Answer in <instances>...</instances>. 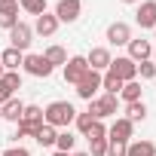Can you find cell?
<instances>
[{"mask_svg": "<svg viewBox=\"0 0 156 156\" xmlns=\"http://www.w3.org/2000/svg\"><path fill=\"white\" fill-rule=\"evenodd\" d=\"M76 119V110H73V104L70 101H52V104H46V110H43V122L46 126H52V129H70V122Z\"/></svg>", "mask_w": 156, "mask_h": 156, "instance_id": "obj_1", "label": "cell"}, {"mask_svg": "<svg viewBox=\"0 0 156 156\" xmlns=\"http://www.w3.org/2000/svg\"><path fill=\"white\" fill-rule=\"evenodd\" d=\"M116 107H119V98L116 95H101V98H92L89 101V113H92V119H107V116H116Z\"/></svg>", "mask_w": 156, "mask_h": 156, "instance_id": "obj_2", "label": "cell"}, {"mask_svg": "<svg viewBox=\"0 0 156 156\" xmlns=\"http://www.w3.org/2000/svg\"><path fill=\"white\" fill-rule=\"evenodd\" d=\"M116 80H122V83H132V80H138V64L129 58V55H116L113 61H110V67H107Z\"/></svg>", "mask_w": 156, "mask_h": 156, "instance_id": "obj_3", "label": "cell"}, {"mask_svg": "<svg viewBox=\"0 0 156 156\" xmlns=\"http://www.w3.org/2000/svg\"><path fill=\"white\" fill-rule=\"evenodd\" d=\"M22 67H25V73H31V76H37V80H46V76H52V64L43 58V55H34V52H25V61H22Z\"/></svg>", "mask_w": 156, "mask_h": 156, "instance_id": "obj_4", "label": "cell"}, {"mask_svg": "<svg viewBox=\"0 0 156 156\" xmlns=\"http://www.w3.org/2000/svg\"><path fill=\"white\" fill-rule=\"evenodd\" d=\"M80 12H83V0H58V3H55V19H58V25H61V22H64V25L76 22Z\"/></svg>", "mask_w": 156, "mask_h": 156, "instance_id": "obj_5", "label": "cell"}, {"mask_svg": "<svg viewBox=\"0 0 156 156\" xmlns=\"http://www.w3.org/2000/svg\"><path fill=\"white\" fill-rule=\"evenodd\" d=\"M98 89H101V73H98V70H86L83 80L76 83V95H80L83 101H92Z\"/></svg>", "mask_w": 156, "mask_h": 156, "instance_id": "obj_6", "label": "cell"}, {"mask_svg": "<svg viewBox=\"0 0 156 156\" xmlns=\"http://www.w3.org/2000/svg\"><path fill=\"white\" fill-rule=\"evenodd\" d=\"M34 43V28L31 25H25V22H19L12 31H9V46L12 49H19V52H28V46Z\"/></svg>", "mask_w": 156, "mask_h": 156, "instance_id": "obj_7", "label": "cell"}, {"mask_svg": "<svg viewBox=\"0 0 156 156\" xmlns=\"http://www.w3.org/2000/svg\"><path fill=\"white\" fill-rule=\"evenodd\" d=\"M89 70V64H86V55H70L67 58V64H64V83H70V86H76L83 80V73Z\"/></svg>", "mask_w": 156, "mask_h": 156, "instance_id": "obj_8", "label": "cell"}, {"mask_svg": "<svg viewBox=\"0 0 156 156\" xmlns=\"http://www.w3.org/2000/svg\"><path fill=\"white\" fill-rule=\"evenodd\" d=\"M132 135H135V122H129L126 116H116V119L110 122V129H107V141H122V144H129Z\"/></svg>", "mask_w": 156, "mask_h": 156, "instance_id": "obj_9", "label": "cell"}, {"mask_svg": "<svg viewBox=\"0 0 156 156\" xmlns=\"http://www.w3.org/2000/svg\"><path fill=\"white\" fill-rule=\"evenodd\" d=\"M110 61H113V55H110V49H107V46H95V49L86 55L89 70H98V73H104V70L110 67Z\"/></svg>", "mask_w": 156, "mask_h": 156, "instance_id": "obj_10", "label": "cell"}, {"mask_svg": "<svg viewBox=\"0 0 156 156\" xmlns=\"http://www.w3.org/2000/svg\"><path fill=\"white\" fill-rule=\"evenodd\" d=\"M107 43L110 46H129V40H132V28L126 25V22H113V25H107Z\"/></svg>", "mask_w": 156, "mask_h": 156, "instance_id": "obj_11", "label": "cell"}, {"mask_svg": "<svg viewBox=\"0 0 156 156\" xmlns=\"http://www.w3.org/2000/svg\"><path fill=\"white\" fill-rule=\"evenodd\" d=\"M135 22H138V28H150V31L156 28V0H141Z\"/></svg>", "mask_w": 156, "mask_h": 156, "instance_id": "obj_12", "label": "cell"}, {"mask_svg": "<svg viewBox=\"0 0 156 156\" xmlns=\"http://www.w3.org/2000/svg\"><path fill=\"white\" fill-rule=\"evenodd\" d=\"M153 55V43L150 40H144V37H132L129 40V58L138 64V61H147Z\"/></svg>", "mask_w": 156, "mask_h": 156, "instance_id": "obj_13", "label": "cell"}, {"mask_svg": "<svg viewBox=\"0 0 156 156\" xmlns=\"http://www.w3.org/2000/svg\"><path fill=\"white\" fill-rule=\"evenodd\" d=\"M58 31V19H55V12H43V16H37V22H34V34H40V37H52Z\"/></svg>", "mask_w": 156, "mask_h": 156, "instance_id": "obj_14", "label": "cell"}, {"mask_svg": "<svg viewBox=\"0 0 156 156\" xmlns=\"http://www.w3.org/2000/svg\"><path fill=\"white\" fill-rule=\"evenodd\" d=\"M126 156H156V144L153 141H129Z\"/></svg>", "mask_w": 156, "mask_h": 156, "instance_id": "obj_15", "label": "cell"}, {"mask_svg": "<svg viewBox=\"0 0 156 156\" xmlns=\"http://www.w3.org/2000/svg\"><path fill=\"white\" fill-rule=\"evenodd\" d=\"M0 61H3V70H19L22 67V61H25V52H19V49H3V55H0Z\"/></svg>", "mask_w": 156, "mask_h": 156, "instance_id": "obj_16", "label": "cell"}, {"mask_svg": "<svg viewBox=\"0 0 156 156\" xmlns=\"http://www.w3.org/2000/svg\"><path fill=\"white\" fill-rule=\"evenodd\" d=\"M0 113H3V119H9V122H19L22 113H25V104H22L19 98H9L3 107H0Z\"/></svg>", "mask_w": 156, "mask_h": 156, "instance_id": "obj_17", "label": "cell"}, {"mask_svg": "<svg viewBox=\"0 0 156 156\" xmlns=\"http://www.w3.org/2000/svg\"><path fill=\"white\" fill-rule=\"evenodd\" d=\"M116 98H122L126 104H132V101H144V98H141V83H138V80L122 83V89H119V95H116Z\"/></svg>", "mask_w": 156, "mask_h": 156, "instance_id": "obj_18", "label": "cell"}, {"mask_svg": "<svg viewBox=\"0 0 156 156\" xmlns=\"http://www.w3.org/2000/svg\"><path fill=\"white\" fill-rule=\"evenodd\" d=\"M55 138H58V129H52V126H40L37 129V135H34V141L40 144V147H55Z\"/></svg>", "mask_w": 156, "mask_h": 156, "instance_id": "obj_19", "label": "cell"}, {"mask_svg": "<svg viewBox=\"0 0 156 156\" xmlns=\"http://www.w3.org/2000/svg\"><path fill=\"white\" fill-rule=\"evenodd\" d=\"M73 147H76V135H73L70 129H61L58 138H55V150H61V153H73Z\"/></svg>", "mask_w": 156, "mask_h": 156, "instance_id": "obj_20", "label": "cell"}, {"mask_svg": "<svg viewBox=\"0 0 156 156\" xmlns=\"http://www.w3.org/2000/svg\"><path fill=\"white\" fill-rule=\"evenodd\" d=\"M126 119H129V122H144V119H147V104H144V101L126 104Z\"/></svg>", "mask_w": 156, "mask_h": 156, "instance_id": "obj_21", "label": "cell"}, {"mask_svg": "<svg viewBox=\"0 0 156 156\" xmlns=\"http://www.w3.org/2000/svg\"><path fill=\"white\" fill-rule=\"evenodd\" d=\"M43 58H46L52 67H64V64H67V52H64L61 46H49V49L43 52Z\"/></svg>", "mask_w": 156, "mask_h": 156, "instance_id": "obj_22", "label": "cell"}, {"mask_svg": "<svg viewBox=\"0 0 156 156\" xmlns=\"http://www.w3.org/2000/svg\"><path fill=\"white\" fill-rule=\"evenodd\" d=\"M101 89H104L107 95H119V89H122V80H116V76H113L110 70H104V73H101Z\"/></svg>", "mask_w": 156, "mask_h": 156, "instance_id": "obj_23", "label": "cell"}, {"mask_svg": "<svg viewBox=\"0 0 156 156\" xmlns=\"http://www.w3.org/2000/svg\"><path fill=\"white\" fill-rule=\"evenodd\" d=\"M19 9H25L28 16H43L46 12V0H19Z\"/></svg>", "mask_w": 156, "mask_h": 156, "instance_id": "obj_24", "label": "cell"}, {"mask_svg": "<svg viewBox=\"0 0 156 156\" xmlns=\"http://www.w3.org/2000/svg\"><path fill=\"white\" fill-rule=\"evenodd\" d=\"M22 119H25V122H34V126H43V107H37V104H25Z\"/></svg>", "mask_w": 156, "mask_h": 156, "instance_id": "obj_25", "label": "cell"}, {"mask_svg": "<svg viewBox=\"0 0 156 156\" xmlns=\"http://www.w3.org/2000/svg\"><path fill=\"white\" fill-rule=\"evenodd\" d=\"M138 76H141V80H153V76H156V61L153 58L138 61Z\"/></svg>", "mask_w": 156, "mask_h": 156, "instance_id": "obj_26", "label": "cell"}, {"mask_svg": "<svg viewBox=\"0 0 156 156\" xmlns=\"http://www.w3.org/2000/svg\"><path fill=\"white\" fill-rule=\"evenodd\" d=\"M37 129H40V126L19 119V122H16V138H34V135H37Z\"/></svg>", "mask_w": 156, "mask_h": 156, "instance_id": "obj_27", "label": "cell"}, {"mask_svg": "<svg viewBox=\"0 0 156 156\" xmlns=\"http://www.w3.org/2000/svg\"><path fill=\"white\" fill-rule=\"evenodd\" d=\"M86 138H89V141H95V138H107V126H104L101 119H95V122L89 126V132H86Z\"/></svg>", "mask_w": 156, "mask_h": 156, "instance_id": "obj_28", "label": "cell"}, {"mask_svg": "<svg viewBox=\"0 0 156 156\" xmlns=\"http://www.w3.org/2000/svg\"><path fill=\"white\" fill-rule=\"evenodd\" d=\"M89 156H107V138L89 141Z\"/></svg>", "mask_w": 156, "mask_h": 156, "instance_id": "obj_29", "label": "cell"}, {"mask_svg": "<svg viewBox=\"0 0 156 156\" xmlns=\"http://www.w3.org/2000/svg\"><path fill=\"white\" fill-rule=\"evenodd\" d=\"M3 83H6L12 92L22 89V73H19V70H6V73H3Z\"/></svg>", "mask_w": 156, "mask_h": 156, "instance_id": "obj_30", "label": "cell"}, {"mask_svg": "<svg viewBox=\"0 0 156 156\" xmlns=\"http://www.w3.org/2000/svg\"><path fill=\"white\" fill-rule=\"evenodd\" d=\"M73 122H76V132H83V135H86V132H89V126H92L95 119H92V113L86 110V113H76V119H73Z\"/></svg>", "mask_w": 156, "mask_h": 156, "instance_id": "obj_31", "label": "cell"}, {"mask_svg": "<svg viewBox=\"0 0 156 156\" xmlns=\"http://www.w3.org/2000/svg\"><path fill=\"white\" fill-rule=\"evenodd\" d=\"M126 147L122 141H107V156H126Z\"/></svg>", "mask_w": 156, "mask_h": 156, "instance_id": "obj_32", "label": "cell"}, {"mask_svg": "<svg viewBox=\"0 0 156 156\" xmlns=\"http://www.w3.org/2000/svg\"><path fill=\"white\" fill-rule=\"evenodd\" d=\"M19 25V16H9V12H0V28L3 31H12Z\"/></svg>", "mask_w": 156, "mask_h": 156, "instance_id": "obj_33", "label": "cell"}, {"mask_svg": "<svg viewBox=\"0 0 156 156\" xmlns=\"http://www.w3.org/2000/svg\"><path fill=\"white\" fill-rule=\"evenodd\" d=\"M9 98H16V92H12V89H9V86L3 83V76H0V107H3V104H6Z\"/></svg>", "mask_w": 156, "mask_h": 156, "instance_id": "obj_34", "label": "cell"}, {"mask_svg": "<svg viewBox=\"0 0 156 156\" xmlns=\"http://www.w3.org/2000/svg\"><path fill=\"white\" fill-rule=\"evenodd\" d=\"M0 12H9V16H19V0H0Z\"/></svg>", "mask_w": 156, "mask_h": 156, "instance_id": "obj_35", "label": "cell"}, {"mask_svg": "<svg viewBox=\"0 0 156 156\" xmlns=\"http://www.w3.org/2000/svg\"><path fill=\"white\" fill-rule=\"evenodd\" d=\"M0 156H31V153H28L25 147H9V150H3Z\"/></svg>", "mask_w": 156, "mask_h": 156, "instance_id": "obj_36", "label": "cell"}, {"mask_svg": "<svg viewBox=\"0 0 156 156\" xmlns=\"http://www.w3.org/2000/svg\"><path fill=\"white\" fill-rule=\"evenodd\" d=\"M70 156H89V153H83V150H80V153H76V150H73V153H70Z\"/></svg>", "mask_w": 156, "mask_h": 156, "instance_id": "obj_37", "label": "cell"}, {"mask_svg": "<svg viewBox=\"0 0 156 156\" xmlns=\"http://www.w3.org/2000/svg\"><path fill=\"white\" fill-rule=\"evenodd\" d=\"M52 156H70V153H61V150H55V153H52Z\"/></svg>", "mask_w": 156, "mask_h": 156, "instance_id": "obj_38", "label": "cell"}, {"mask_svg": "<svg viewBox=\"0 0 156 156\" xmlns=\"http://www.w3.org/2000/svg\"><path fill=\"white\" fill-rule=\"evenodd\" d=\"M119 3H141V0H119Z\"/></svg>", "mask_w": 156, "mask_h": 156, "instance_id": "obj_39", "label": "cell"}, {"mask_svg": "<svg viewBox=\"0 0 156 156\" xmlns=\"http://www.w3.org/2000/svg\"><path fill=\"white\" fill-rule=\"evenodd\" d=\"M3 73H6V70H3V61H0V76H3Z\"/></svg>", "mask_w": 156, "mask_h": 156, "instance_id": "obj_40", "label": "cell"}, {"mask_svg": "<svg viewBox=\"0 0 156 156\" xmlns=\"http://www.w3.org/2000/svg\"><path fill=\"white\" fill-rule=\"evenodd\" d=\"M153 40H156V28H153Z\"/></svg>", "mask_w": 156, "mask_h": 156, "instance_id": "obj_41", "label": "cell"}, {"mask_svg": "<svg viewBox=\"0 0 156 156\" xmlns=\"http://www.w3.org/2000/svg\"><path fill=\"white\" fill-rule=\"evenodd\" d=\"M0 119H3V113H0Z\"/></svg>", "mask_w": 156, "mask_h": 156, "instance_id": "obj_42", "label": "cell"}]
</instances>
